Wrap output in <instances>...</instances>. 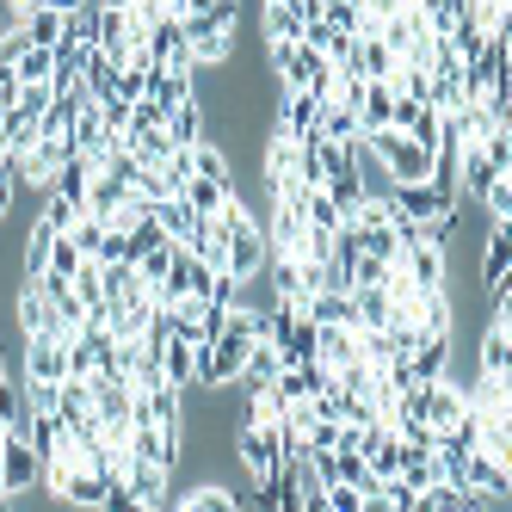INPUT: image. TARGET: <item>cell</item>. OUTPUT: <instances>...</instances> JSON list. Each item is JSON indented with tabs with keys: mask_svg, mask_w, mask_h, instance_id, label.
Segmentation results:
<instances>
[{
	"mask_svg": "<svg viewBox=\"0 0 512 512\" xmlns=\"http://www.w3.org/2000/svg\"><path fill=\"white\" fill-rule=\"evenodd\" d=\"M210 223L223 229V241H229V278H241V284H247V278H260V272H266V260H272V241H266V229L253 223V210H247L235 192L223 198V210H216Z\"/></svg>",
	"mask_w": 512,
	"mask_h": 512,
	"instance_id": "1",
	"label": "cell"
},
{
	"mask_svg": "<svg viewBox=\"0 0 512 512\" xmlns=\"http://www.w3.org/2000/svg\"><path fill=\"white\" fill-rule=\"evenodd\" d=\"M87 389H93V420L105 426V438H124L130 420H136V389H130V377H87Z\"/></svg>",
	"mask_w": 512,
	"mask_h": 512,
	"instance_id": "2",
	"label": "cell"
},
{
	"mask_svg": "<svg viewBox=\"0 0 512 512\" xmlns=\"http://www.w3.org/2000/svg\"><path fill=\"white\" fill-rule=\"evenodd\" d=\"M235 457L247 463V475H253V482H272V475L284 469L278 426H253V420H241V432H235Z\"/></svg>",
	"mask_w": 512,
	"mask_h": 512,
	"instance_id": "3",
	"label": "cell"
},
{
	"mask_svg": "<svg viewBox=\"0 0 512 512\" xmlns=\"http://www.w3.org/2000/svg\"><path fill=\"white\" fill-rule=\"evenodd\" d=\"M389 210L401 216V223H426V216L457 210V198H451V192H438L432 179H408V186H389Z\"/></svg>",
	"mask_w": 512,
	"mask_h": 512,
	"instance_id": "4",
	"label": "cell"
},
{
	"mask_svg": "<svg viewBox=\"0 0 512 512\" xmlns=\"http://www.w3.org/2000/svg\"><path fill=\"white\" fill-rule=\"evenodd\" d=\"M38 475H44V457L31 451V438L13 426L7 438H0V482H7V494H25Z\"/></svg>",
	"mask_w": 512,
	"mask_h": 512,
	"instance_id": "5",
	"label": "cell"
},
{
	"mask_svg": "<svg viewBox=\"0 0 512 512\" xmlns=\"http://www.w3.org/2000/svg\"><path fill=\"white\" fill-rule=\"evenodd\" d=\"M260 179H266V192L278 198L284 186H297V136H284L278 124L266 130V149H260Z\"/></svg>",
	"mask_w": 512,
	"mask_h": 512,
	"instance_id": "6",
	"label": "cell"
},
{
	"mask_svg": "<svg viewBox=\"0 0 512 512\" xmlns=\"http://www.w3.org/2000/svg\"><path fill=\"white\" fill-rule=\"evenodd\" d=\"M124 445H130V457H142V463H161L167 475L179 469V432H167V426H149V420H130V432H124Z\"/></svg>",
	"mask_w": 512,
	"mask_h": 512,
	"instance_id": "7",
	"label": "cell"
},
{
	"mask_svg": "<svg viewBox=\"0 0 512 512\" xmlns=\"http://www.w3.org/2000/svg\"><path fill=\"white\" fill-rule=\"evenodd\" d=\"M68 377V340L62 334H31L25 340V383H62Z\"/></svg>",
	"mask_w": 512,
	"mask_h": 512,
	"instance_id": "8",
	"label": "cell"
},
{
	"mask_svg": "<svg viewBox=\"0 0 512 512\" xmlns=\"http://www.w3.org/2000/svg\"><path fill=\"white\" fill-rule=\"evenodd\" d=\"M463 482L482 494V506H500V500H512V469L494 457V451H469V463H463Z\"/></svg>",
	"mask_w": 512,
	"mask_h": 512,
	"instance_id": "9",
	"label": "cell"
},
{
	"mask_svg": "<svg viewBox=\"0 0 512 512\" xmlns=\"http://www.w3.org/2000/svg\"><path fill=\"white\" fill-rule=\"evenodd\" d=\"M124 204H130V186H124L112 167H93V179H87V216H99V223L112 229Z\"/></svg>",
	"mask_w": 512,
	"mask_h": 512,
	"instance_id": "10",
	"label": "cell"
},
{
	"mask_svg": "<svg viewBox=\"0 0 512 512\" xmlns=\"http://www.w3.org/2000/svg\"><path fill=\"white\" fill-rule=\"evenodd\" d=\"M179 408H186V389H173V383L136 389V420H149V426H167V432H179V426H186V420H179Z\"/></svg>",
	"mask_w": 512,
	"mask_h": 512,
	"instance_id": "11",
	"label": "cell"
},
{
	"mask_svg": "<svg viewBox=\"0 0 512 512\" xmlns=\"http://www.w3.org/2000/svg\"><path fill=\"white\" fill-rule=\"evenodd\" d=\"M315 124H321V93L284 87V99H278V130H284V136H309Z\"/></svg>",
	"mask_w": 512,
	"mask_h": 512,
	"instance_id": "12",
	"label": "cell"
},
{
	"mask_svg": "<svg viewBox=\"0 0 512 512\" xmlns=\"http://www.w3.org/2000/svg\"><path fill=\"white\" fill-rule=\"evenodd\" d=\"M364 358L358 352V327H340V321H321L315 327V364H327V371H340V364Z\"/></svg>",
	"mask_w": 512,
	"mask_h": 512,
	"instance_id": "13",
	"label": "cell"
},
{
	"mask_svg": "<svg viewBox=\"0 0 512 512\" xmlns=\"http://www.w3.org/2000/svg\"><path fill=\"white\" fill-rule=\"evenodd\" d=\"M124 488H130V506H167V469L130 457L124 463Z\"/></svg>",
	"mask_w": 512,
	"mask_h": 512,
	"instance_id": "14",
	"label": "cell"
},
{
	"mask_svg": "<svg viewBox=\"0 0 512 512\" xmlns=\"http://www.w3.org/2000/svg\"><path fill=\"white\" fill-rule=\"evenodd\" d=\"M13 321H19V340H31V334H56V309H50V297L38 284H19V309H13Z\"/></svg>",
	"mask_w": 512,
	"mask_h": 512,
	"instance_id": "15",
	"label": "cell"
},
{
	"mask_svg": "<svg viewBox=\"0 0 512 512\" xmlns=\"http://www.w3.org/2000/svg\"><path fill=\"white\" fill-rule=\"evenodd\" d=\"M401 266H408V278H414L420 290H445V247L408 241V247H401Z\"/></svg>",
	"mask_w": 512,
	"mask_h": 512,
	"instance_id": "16",
	"label": "cell"
},
{
	"mask_svg": "<svg viewBox=\"0 0 512 512\" xmlns=\"http://www.w3.org/2000/svg\"><path fill=\"white\" fill-rule=\"evenodd\" d=\"M149 315H155V290H142V284H136L130 297L112 309V334H118V340H142V327H149Z\"/></svg>",
	"mask_w": 512,
	"mask_h": 512,
	"instance_id": "17",
	"label": "cell"
},
{
	"mask_svg": "<svg viewBox=\"0 0 512 512\" xmlns=\"http://www.w3.org/2000/svg\"><path fill=\"white\" fill-rule=\"evenodd\" d=\"M364 161H371V155H364ZM321 192L334 198V210H340V223H352V216L364 210V198H371V192H364V167H346V173H334V179H327Z\"/></svg>",
	"mask_w": 512,
	"mask_h": 512,
	"instance_id": "18",
	"label": "cell"
},
{
	"mask_svg": "<svg viewBox=\"0 0 512 512\" xmlns=\"http://www.w3.org/2000/svg\"><path fill=\"white\" fill-rule=\"evenodd\" d=\"M389 105H395V87L389 81H364V93H358V130L371 136V130H389Z\"/></svg>",
	"mask_w": 512,
	"mask_h": 512,
	"instance_id": "19",
	"label": "cell"
},
{
	"mask_svg": "<svg viewBox=\"0 0 512 512\" xmlns=\"http://www.w3.org/2000/svg\"><path fill=\"white\" fill-rule=\"evenodd\" d=\"M352 68L364 81H389L395 75V50L377 38V31H371V38H352Z\"/></svg>",
	"mask_w": 512,
	"mask_h": 512,
	"instance_id": "20",
	"label": "cell"
},
{
	"mask_svg": "<svg viewBox=\"0 0 512 512\" xmlns=\"http://www.w3.org/2000/svg\"><path fill=\"white\" fill-rule=\"evenodd\" d=\"M186 155H192V173H198V179H216V186H235V167H229V149H223V142L198 136Z\"/></svg>",
	"mask_w": 512,
	"mask_h": 512,
	"instance_id": "21",
	"label": "cell"
},
{
	"mask_svg": "<svg viewBox=\"0 0 512 512\" xmlns=\"http://www.w3.org/2000/svg\"><path fill=\"white\" fill-rule=\"evenodd\" d=\"M155 223H161V235H167V241H192V229L204 223V216H192V204H186V198L167 192V198L155 204Z\"/></svg>",
	"mask_w": 512,
	"mask_h": 512,
	"instance_id": "22",
	"label": "cell"
},
{
	"mask_svg": "<svg viewBox=\"0 0 512 512\" xmlns=\"http://www.w3.org/2000/svg\"><path fill=\"white\" fill-rule=\"evenodd\" d=\"M284 371V358H278V346L272 340H253L247 346V358H241V377L235 383H247V389H260V383H272Z\"/></svg>",
	"mask_w": 512,
	"mask_h": 512,
	"instance_id": "23",
	"label": "cell"
},
{
	"mask_svg": "<svg viewBox=\"0 0 512 512\" xmlns=\"http://www.w3.org/2000/svg\"><path fill=\"white\" fill-rule=\"evenodd\" d=\"M352 297V315H358V327H389L395 321V309H389V290L383 284H358V290H346Z\"/></svg>",
	"mask_w": 512,
	"mask_h": 512,
	"instance_id": "24",
	"label": "cell"
},
{
	"mask_svg": "<svg viewBox=\"0 0 512 512\" xmlns=\"http://www.w3.org/2000/svg\"><path fill=\"white\" fill-rule=\"evenodd\" d=\"M161 371H167L173 389H198V346L167 340V346H161Z\"/></svg>",
	"mask_w": 512,
	"mask_h": 512,
	"instance_id": "25",
	"label": "cell"
},
{
	"mask_svg": "<svg viewBox=\"0 0 512 512\" xmlns=\"http://www.w3.org/2000/svg\"><path fill=\"white\" fill-rule=\"evenodd\" d=\"M414 327L420 334H451V297L445 290H420L414 297Z\"/></svg>",
	"mask_w": 512,
	"mask_h": 512,
	"instance_id": "26",
	"label": "cell"
},
{
	"mask_svg": "<svg viewBox=\"0 0 512 512\" xmlns=\"http://www.w3.org/2000/svg\"><path fill=\"white\" fill-rule=\"evenodd\" d=\"M62 19H68V13L25 7V13H19V31H25V44H38V50H56V38H62Z\"/></svg>",
	"mask_w": 512,
	"mask_h": 512,
	"instance_id": "27",
	"label": "cell"
},
{
	"mask_svg": "<svg viewBox=\"0 0 512 512\" xmlns=\"http://www.w3.org/2000/svg\"><path fill=\"white\" fill-rule=\"evenodd\" d=\"M229 192H235V186H216V179H198V173L186 179V186H179V198H186V204H192V216H204V223H210L216 210H223V198H229Z\"/></svg>",
	"mask_w": 512,
	"mask_h": 512,
	"instance_id": "28",
	"label": "cell"
},
{
	"mask_svg": "<svg viewBox=\"0 0 512 512\" xmlns=\"http://www.w3.org/2000/svg\"><path fill=\"white\" fill-rule=\"evenodd\" d=\"M198 136H204V112H198V99L173 105V112H167V142H173V149H192Z\"/></svg>",
	"mask_w": 512,
	"mask_h": 512,
	"instance_id": "29",
	"label": "cell"
},
{
	"mask_svg": "<svg viewBox=\"0 0 512 512\" xmlns=\"http://www.w3.org/2000/svg\"><path fill=\"white\" fill-rule=\"evenodd\" d=\"M327 142H358L364 130H358V112L352 105H334V99H321V124H315Z\"/></svg>",
	"mask_w": 512,
	"mask_h": 512,
	"instance_id": "30",
	"label": "cell"
},
{
	"mask_svg": "<svg viewBox=\"0 0 512 512\" xmlns=\"http://www.w3.org/2000/svg\"><path fill=\"white\" fill-rule=\"evenodd\" d=\"M506 272H512V223H494L488 253H482V278H488V284H500Z\"/></svg>",
	"mask_w": 512,
	"mask_h": 512,
	"instance_id": "31",
	"label": "cell"
},
{
	"mask_svg": "<svg viewBox=\"0 0 512 512\" xmlns=\"http://www.w3.org/2000/svg\"><path fill=\"white\" fill-rule=\"evenodd\" d=\"M13 75H19V87H31V81H50V75H56V56H50V50H38V44H19V56H13Z\"/></svg>",
	"mask_w": 512,
	"mask_h": 512,
	"instance_id": "32",
	"label": "cell"
},
{
	"mask_svg": "<svg viewBox=\"0 0 512 512\" xmlns=\"http://www.w3.org/2000/svg\"><path fill=\"white\" fill-rule=\"evenodd\" d=\"M173 506H179V512H210V506H216V512H235V506H241V500H235V494H229V488H216V482H198V488H192V494H179V500H173Z\"/></svg>",
	"mask_w": 512,
	"mask_h": 512,
	"instance_id": "33",
	"label": "cell"
},
{
	"mask_svg": "<svg viewBox=\"0 0 512 512\" xmlns=\"http://www.w3.org/2000/svg\"><path fill=\"white\" fill-rule=\"evenodd\" d=\"M260 31H266V50H272V44H297V38H303V19L290 13V7H266V13H260Z\"/></svg>",
	"mask_w": 512,
	"mask_h": 512,
	"instance_id": "34",
	"label": "cell"
},
{
	"mask_svg": "<svg viewBox=\"0 0 512 512\" xmlns=\"http://www.w3.org/2000/svg\"><path fill=\"white\" fill-rule=\"evenodd\" d=\"M482 371H488V377H512V334H506V327H488V340H482Z\"/></svg>",
	"mask_w": 512,
	"mask_h": 512,
	"instance_id": "35",
	"label": "cell"
},
{
	"mask_svg": "<svg viewBox=\"0 0 512 512\" xmlns=\"http://www.w3.org/2000/svg\"><path fill=\"white\" fill-rule=\"evenodd\" d=\"M81 216H87V204H81V198H62V192H44V223H50L56 235H68V229L81 223Z\"/></svg>",
	"mask_w": 512,
	"mask_h": 512,
	"instance_id": "36",
	"label": "cell"
},
{
	"mask_svg": "<svg viewBox=\"0 0 512 512\" xmlns=\"http://www.w3.org/2000/svg\"><path fill=\"white\" fill-rule=\"evenodd\" d=\"M50 241H56V229L38 216V223H31V235H25V278H38V272L50 266Z\"/></svg>",
	"mask_w": 512,
	"mask_h": 512,
	"instance_id": "37",
	"label": "cell"
},
{
	"mask_svg": "<svg viewBox=\"0 0 512 512\" xmlns=\"http://www.w3.org/2000/svg\"><path fill=\"white\" fill-rule=\"evenodd\" d=\"M142 81H149V62H124L118 75H112V93H105V99H124V105H136V99H142Z\"/></svg>",
	"mask_w": 512,
	"mask_h": 512,
	"instance_id": "38",
	"label": "cell"
},
{
	"mask_svg": "<svg viewBox=\"0 0 512 512\" xmlns=\"http://www.w3.org/2000/svg\"><path fill=\"white\" fill-rule=\"evenodd\" d=\"M99 105V118H105V136H130V124H136V105H124V99H93Z\"/></svg>",
	"mask_w": 512,
	"mask_h": 512,
	"instance_id": "39",
	"label": "cell"
},
{
	"mask_svg": "<svg viewBox=\"0 0 512 512\" xmlns=\"http://www.w3.org/2000/svg\"><path fill=\"white\" fill-rule=\"evenodd\" d=\"M309 229H321V235H340L346 223H340V210H334V198H327L321 186L309 192Z\"/></svg>",
	"mask_w": 512,
	"mask_h": 512,
	"instance_id": "40",
	"label": "cell"
},
{
	"mask_svg": "<svg viewBox=\"0 0 512 512\" xmlns=\"http://www.w3.org/2000/svg\"><path fill=\"white\" fill-rule=\"evenodd\" d=\"M68 241L81 247V260H99V241H105V223H99V216H81V223L68 229Z\"/></svg>",
	"mask_w": 512,
	"mask_h": 512,
	"instance_id": "41",
	"label": "cell"
},
{
	"mask_svg": "<svg viewBox=\"0 0 512 512\" xmlns=\"http://www.w3.org/2000/svg\"><path fill=\"white\" fill-rule=\"evenodd\" d=\"M75 266H81V247L68 241V235H56V241H50V266H44V272H62V278H75Z\"/></svg>",
	"mask_w": 512,
	"mask_h": 512,
	"instance_id": "42",
	"label": "cell"
},
{
	"mask_svg": "<svg viewBox=\"0 0 512 512\" xmlns=\"http://www.w3.org/2000/svg\"><path fill=\"white\" fill-rule=\"evenodd\" d=\"M161 179H167V192H179V186L192 179V155H186V149H173V155H167V167H161Z\"/></svg>",
	"mask_w": 512,
	"mask_h": 512,
	"instance_id": "43",
	"label": "cell"
},
{
	"mask_svg": "<svg viewBox=\"0 0 512 512\" xmlns=\"http://www.w3.org/2000/svg\"><path fill=\"white\" fill-rule=\"evenodd\" d=\"M13 192H19V173H13V155H0V216L13 210Z\"/></svg>",
	"mask_w": 512,
	"mask_h": 512,
	"instance_id": "44",
	"label": "cell"
},
{
	"mask_svg": "<svg viewBox=\"0 0 512 512\" xmlns=\"http://www.w3.org/2000/svg\"><path fill=\"white\" fill-rule=\"evenodd\" d=\"M284 7L297 13V19H315V13H321V0H284Z\"/></svg>",
	"mask_w": 512,
	"mask_h": 512,
	"instance_id": "45",
	"label": "cell"
},
{
	"mask_svg": "<svg viewBox=\"0 0 512 512\" xmlns=\"http://www.w3.org/2000/svg\"><path fill=\"white\" fill-rule=\"evenodd\" d=\"M0 389H7V352H0Z\"/></svg>",
	"mask_w": 512,
	"mask_h": 512,
	"instance_id": "46",
	"label": "cell"
},
{
	"mask_svg": "<svg viewBox=\"0 0 512 512\" xmlns=\"http://www.w3.org/2000/svg\"><path fill=\"white\" fill-rule=\"evenodd\" d=\"M266 7H284V0H266Z\"/></svg>",
	"mask_w": 512,
	"mask_h": 512,
	"instance_id": "47",
	"label": "cell"
}]
</instances>
